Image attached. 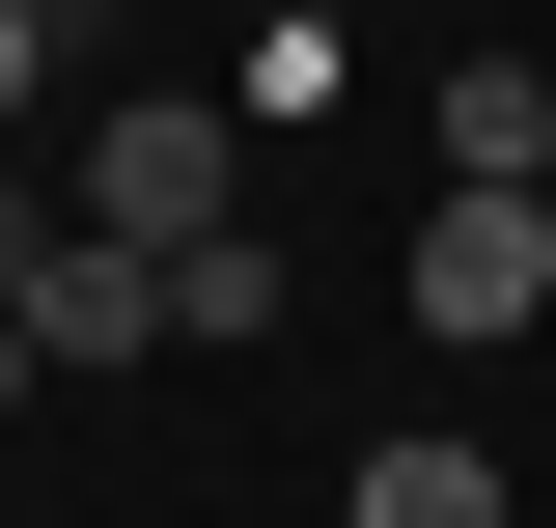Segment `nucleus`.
Instances as JSON below:
<instances>
[{
	"label": "nucleus",
	"mask_w": 556,
	"mask_h": 528,
	"mask_svg": "<svg viewBox=\"0 0 556 528\" xmlns=\"http://www.w3.org/2000/svg\"><path fill=\"white\" fill-rule=\"evenodd\" d=\"M84 223H112V251H195V223H251V139H223L195 84H112V112H84Z\"/></svg>",
	"instance_id": "obj_1"
},
{
	"label": "nucleus",
	"mask_w": 556,
	"mask_h": 528,
	"mask_svg": "<svg viewBox=\"0 0 556 528\" xmlns=\"http://www.w3.org/2000/svg\"><path fill=\"white\" fill-rule=\"evenodd\" d=\"M390 278H417V334H529L556 306V196H417Z\"/></svg>",
	"instance_id": "obj_2"
},
{
	"label": "nucleus",
	"mask_w": 556,
	"mask_h": 528,
	"mask_svg": "<svg viewBox=\"0 0 556 528\" xmlns=\"http://www.w3.org/2000/svg\"><path fill=\"white\" fill-rule=\"evenodd\" d=\"M0 306H28V362H139V334H167V251H112V223H56V251L0 278Z\"/></svg>",
	"instance_id": "obj_3"
},
{
	"label": "nucleus",
	"mask_w": 556,
	"mask_h": 528,
	"mask_svg": "<svg viewBox=\"0 0 556 528\" xmlns=\"http://www.w3.org/2000/svg\"><path fill=\"white\" fill-rule=\"evenodd\" d=\"M417 139H445V196H556V84H529V56H445Z\"/></svg>",
	"instance_id": "obj_4"
},
{
	"label": "nucleus",
	"mask_w": 556,
	"mask_h": 528,
	"mask_svg": "<svg viewBox=\"0 0 556 528\" xmlns=\"http://www.w3.org/2000/svg\"><path fill=\"white\" fill-rule=\"evenodd\" d=\"M362 528H501V445H362Z\"/></svg>",
	"instance_id": "obj_5"
},
{
	"label": "nucleus",
	"mask_w": 556,
	"mask_h": 528,
	"mask_svg": "<svg viewBox=\"0 0 556 528\" xmlns=\"http://www.w3.org/2000/svg\"><path fill=\"white\" fill-rule=\"evenodd\" d=\"M56 84H84V28H56V0H0V139L56 112Z\"/></svg>",
	"instance_id": "obj_6"
},
{
	"label": "nucleus",
	"mask_w": 556,
	"mask_h": 528,
	"mask_svg": "<svg viewBox=\"0 0 556 528\" xmlns=\"http://www.w3.org/2000/svg\"><path fill=\"white\" fill-rule=\"evenodd\" d=\"M28 251H56V196H0V278H28Z\"/></svg>",
	"instance_id": "obj_7"
},
{
	"label": "nucleus",
	"mask_w": 556,
	"mask_h": 528,
	"mask_svg": "<svg viewBox=\"0 0 556 528\" xmlns=\"http://www.w3.org/2000/svg\"><path fill=\"white\" fill-rule=\"evenodd\" d=\"M251 28H362V0H251Z\"/></svg>",
	"instance_id": "obj_8"
},
{
	"label": "nucleus",
	"mask_w": 556,
	"mask_h": 528,
	"mask_svg": "<svg viewBox=\"0 0 556 528\" xmlns=\"http://www.w3.org/2000/svg\"><path fill=\"white\" fill-rule=\"evenodd\" d=\"M0 417H28V306H0Z\"/></svg>",
	"instance_id": "obj_9"
}]
</instances>
